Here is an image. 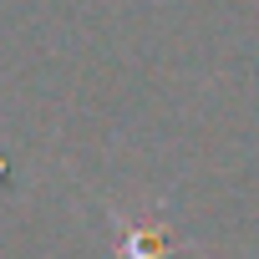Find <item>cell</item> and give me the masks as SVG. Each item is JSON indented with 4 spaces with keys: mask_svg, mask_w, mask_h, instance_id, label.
<instances>
[{
    "mask_svg": "<svg viewBox=\"0 0 259 259\" xmlns=\"http://www.w3.org/2000/svg\"><path fill=\"white\" fill-rule=\"evenodd\" d=\"M163 249V229H127V254L133 259H153Z\"/></svg>",
    "mask_w": 259,
    "mask_h": 259,
    "instance_id": "6da1fadb",
    "label": "cell"
}]
</instances>
